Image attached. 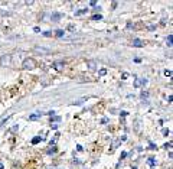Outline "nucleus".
I'll list each match as a JSON object with an SVG mask.
<instances>
[{"label":"nucleus","instance_id":"1","mask_svg":"<svg viewBox=\"0 0 173 169\" xmlns=\"http://www.w3.org/2000/svg\"><path fill=\"white\" fill-rule=\"evenodd\" d=\"M35 65H36V62H35L33 58H28V59L23 61V68L25 69H32V68H35Z\"/></svg>","mask_w":173,"mask_h":169},{"label":"nucleus","instance_id":"2","mask_svg":"<svg viewBox=\"0 0 173 169\" xmlns=\"http://www.w3.org/2000/svg\"><path fill=\"white\" fill-rule=\"evenodd\" d=\"M10 61H12L10 55H3L2 58H0V65H2V67H7L10 64Z\"/></svg>","mask_w":173,"mask_h":169},{"label":"nucleus","instance_id":"3","mask_svg":"<svg viewBox=\"0 0 173 169\" xmlns=\"http://www.w3.org/2000/svg\"><path fill=\"white\" fill-rule=\"evenodd\" d=\"M35 51L39 52V54H43V55H48V54H49V49L42 48V46H35Z\"/></svg>","mask_w":173,"mask_h":169},{"label":"nucleus","instance_id":"4","mask_svg":"<svg viewBox=\"0 0 173 169\" xmlns=\"http://www.w3.org/2000/svg\"><path fill=\"white\" fill-rule=\"evenodd\" d=\"M133 46H136V48H141V46H144V42H143L141 39H134V41H133Z\"/></svg>","mask_w":173,"mask_h":169},{"label":"nucleus","instance_id":"5","mask_svg":"<svg viewBox=\"0 0 173 169\" xmlns=\"http://www.w3.org/2000/svg\"><path fill=\"white\" fill-rule=\"evenodd\" d=\"M88 67H90V69H95L97 64H95L94 61H88Z\"/></svg>","mask_w":173,"mask_h":169},{"label":"nucleus","instance_id":"6","mask_svg":"<svg viewBox=\"0 0 173 169\" xmlns=\"http://www.w3.org/2000/svg\"><path fill=\"white\" fill-rule=\"evenodd\" d=\"M41 117V113H38V114H32V116H29V120H36V119H39Z\"/></svg>","mask_w":173,"mask_h":169},{"label":"nucleus","instance_id":"7","mask_svg":"<svg viewBox=\"0 0 173 169\" xmlns=\"http://www.w3.org/2000/svg\"><path fill=\"white\" fill-rule=\"evenodd\" d=\"M53 65H55V68H56V69H61V68L64 67V64H62V62H55Z\"/></svg>","mask_w":173,"mask_h":169},{"label":"nucleus","instance_id":"8","mask_svg":"<svg viewBox=\"0 0 173 169\" xmlns=\"http://www.w3.org/2000/svg\"><path fill=\"white\" fill-rule=\"evenodd\" d=\"M55 35H56L58 38H62V36H64V31H61V29H59V31H56V33H55Z\"/></svg>","mask_w":173,"mask_h":169},{"label":"nucleus","instance_id":"9","mask_svg":"<svg viewBox=\"0 0 173 169\" xmlns=\"http://www.w3.org/2000/svg\"><path fill=\"white\" fill-rule=\"evenodd\" d=\"M172 39H173V36L169 35V38H167V45H169V46H172Z\"/></svg>","mask_w":173,"mask_h":169},{"label":"nucleus","instance_id":"10","mask_svg":"<svg viewBox=\"0 0 173 169\" xmlns=\"http://www.w3.org/2000/svg\"><path fill=\"white\" fill-rule=\"evenodd\" d=\"M101 18H103V16H101V15H97V16H94V18H93V19H94V20H100V19H101Z\"/></svg>","mask_w":173,"mask_h":169},{"label":"nucleus","instance_id":"11","mask_svg":"<svg viewBox=\"0 0 173 169\" xmlns=\"http://www.w3.org/2000/svg\"><path fill=\"white\" fill-rule=\"evenodd\" d=\"M164 75H166V77H172V72L166 69V71H164Z\"/></svg>","mask_w":173,"mask_h":169},{"label":"nucleus","instance_id":"12","mask_svg":"<svg viewBox=\"0 0 173 169\" xmlns=\"http://www.w3.org/2000/svg\"><path fill=\"white\" fill-rule=\"evenodd\" d=\"M105 72H107L105 69H101V71H100V75H105Z\"/></svg>","mask_w":173,"mask_h":169},{"label":"nucleus","instance_id":"13","mask_svg":"<svg viewBox=\"0 0 173 169\" xmlns=\"http://www.w3.org/2000/svg\"><path fill=\"white\" fill-rule=\"evenodd\" d=\"M43 35H45V36H52V33H51V32H45Z\"/></svg>","mask_w":173,"mask_h":169}]
</instances>
